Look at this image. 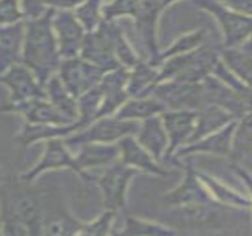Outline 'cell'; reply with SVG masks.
Segmentation results:
<instances>
[{
    "label": "cell",
    "mask_w": 252,
    "mask_h": 236,
    "mask_svg": "<svg viewBox=\"0 0 252 236\" xmlns=\"http://www.w3.org/2000/svg\"><path fill=\"white\" fill-rule=\"evenodd\" d=\"M19 177L0 183V235H41L43 199Z\"/></svg>",
    "instance_id": "cell-1"
},
{
    "label": "cell",
    "mask_w": 252,
    "mask_h": 236,
    "mask_svg": "<svg viewBox=\"0 0 252 236\" xmlns=\"http://www.w3.org/2000/svg\"><path fill=\"white\" fill-rule=\"evenodd\" d=\"M53 12L47 10L43 16L25 20L22 63L43 86L57 73L62 62L52 28Z\"/></svg>",
    "instance_id": "cell-2"
},
{
    "label": "cell",
    "mask_w": 252,
    "mask_h": 236,
    "mask_svg": "<svg viewBox=\"0 0 252 236\" xmlns=\"http://www.w3.org/2000/svg\"><path fill=\"white\" fill-rule=\"evenodd\" d=\"M220 57V49L203 44L192 52L166 59L159 67L157 83L177 80L200 83L211 74V68Z\"/></svg>",
    "instance_id": "cell-3"
},
{
    "label": "cell",
    "mask_w": 252,
    "mask_h": 236,
    "mask_svg": "<svg viewBox=\"0 0 252 236\" xmlns=\"http://www.w3.org/2000/svg\"><path fill=\"white\" fill-rule=\"evenodd\" d=\"M183 178L175 188L164 194L163 202L172 208L188 210L190 214L203 215L212 208H220L214 202L191 163L182 164Z\"/></svg>",
    "instance_id": "cell-4"
},
{
    "label": "cell",
    "mask_w": 252,
    "mask_h": 236,
    "mask_svg": "<svg viewBox=\"0 0 252 236\" xmlns=\"http://www.w3.org/2000/svg\"><path fill=\"white\" fill-rule=\"evenodd\" d=\"M192 2L215 18L223 35V47L238 46L251 39V16L231 10L218 0H192Z\"/></svg>",
    "instance_id": "cell-5"
},
{
    "label": "cell",
    "mask_w": 252,
    "mask_h": 236,
    "mask_svg": "<svg viewBox=\"0 0 252 236\" xmlns=\"http://www.w3.org/2000/svg\"><path fill=\"white\" fill-rule=\"evenodd\" d=\"M139 124L137 122L118 119L115 116L101 117L84 129L67 136L64 138V142L72 152L88 143H118L126 136L136 135Z\"/></svg>",
    "instance_id": "cell-6"
},
{
    "label": "cell",
    "mask_w": 252,
    "mask_h": 236,
    "mask_svg": "<svg viewBox=\"0 0 252 236\" xmlns=\"http://www.w3.org/2000/svg\"><path fill=\"white\" fill-rule=\"evenodd\" d=\"M139 174L137 170L125 166L121 161L103 169L100 175H94V183L100 189L104 209L121 213L126 208L127 193L133 178Z\"/></svg>",
    "instance_id": "cell-7"
},
{
    "label": "cell",
    "mask_w": 252,
    "mask_h": 236,
    "mask_svg": "<svg viewBox=\"0 0 252 236\" xmlns=\"http://www.w3.org/2000/svg\"><path fill=\"white\" fill-rule=\"evenodd\" d=\"M119 29L121 26L117 25L116 22L104 20L98 29L85 34L79 57L97 65L106 72L121 67L113 52V41Z\"/></svg>",
    "instance_id": "cell-8"
},
{
    "label": "cell",
    "mask_w": 252,
    "mask_h": 236,
    "mask_svg": "<svg viewBox=\"0 0 252 236\" xmlns=\"http://www.w3.org/2000/svg\"><path fill=\"white\" fill-rule=\"evenodd\" d=\"M55 170H71L83 180V174L78 168L74 154L65 144L64 138H51L45 141V149L38 162L18 177L25 183L33 184L41 175Z\"/></svg>",
    "instance_id": "cell-9"
},
{
    "label": "cell",
    "mask_w": 252,
    "mask_h": 236,
    "mask_svg": "<svg viewBox=\"0 0 252 236\" xmlns=\"http://www.w3.org/2000/svg\"><path fill=\"white\" fill-rule=\"evenodd\" d=\"M148 96L157 98L166 110H200L205 106L203 82L185 83L167 80L156 84Z\"/></svg>",
    "instance_id": "cell-10"
},
{
    "label": "cell",
    "mask_w": 252,
    "mask_h": 236,
    "mask_svg": "<svg viewBox=\"0 0 252 236\" xmlns=\"http://www.w3.org/2000/svg\"><path fill=\"white\" fill-rule=\"evenodd\" d=\"M105 72L106 71L103 68L78 56L62 59L57 76L67 91L73 97L78 98L86 91L98 86Z\"/></svg>",
    "instance_id": "cell-11"
},
{
    "label": "cell",
    "mask_w": 252,
    "mask_h": 236,
    "mask_svg": "<svg viewBox=\"0 0 252 236\" xmlns=\"http://www.w3.org/2000/svg\"><path fill=\"white\" fill-rule=\"evenodd\" d=\"M237 122L238 119H232L220 129L184 145L173 155L172 160L176 161L178 167H181L182 163L179 160L189 158L193 155H214V156L229 158Z\"/></svg>",
    "instance_id": "cell-12"
},
{
    "label": "cell",
    "mask_w": 252,
    "mask_h": 236,
    "mask_svg": "<svg viewBox=\"0 0 252 236\" xmlns=\"http://www.w3.org/2000/svg\"><path fill=\"white\" fill-rule=\"evenodd\" d=\"M164 10L163 0H139L136 16L133 17L138 34L149 55L148 61L152 64L160 51L158 44V25Z\"/></svg>",
    "instance_id": "cell-13"
},
{
    "label": "cell",
    "mask_w": 252,
    "mask_h": 236,
    "mask_svg": "<svg viewBox=\"0 0 252 236\" xmlns=\"http://www.w3.org/2000/svg\"><path fill=\"white\" fill-rule=\"evenodd\" d=\"M198 110H165L160 117L167 135V152L165 161L172 160L179 149L190 142L196 125Z\"/></svg>",
    "instance_id": "cell-14"
},
{
    "label": "cell",
    "mask_w": 252,
    "mask_h": 236,
    "mask_svg": "<svg viewBox=\"0 0 252 236\" xmlns=\"http://www.w3.org/2000/svg\"><path fill=\"white\" fill-rule=\"evenodd\" d=\"M52 28L62 59L79 56L86 32L78 22L73 11L53 12Z\"/></svg>",
    "instance_id": "cell-15"
},
{
    "label": "cell",
    "mask_w": 252,
    "mask_h": 236,
    "mask_svg": "<svg viewBox=\"0 0 252 236\" xmlns=\"http://www.w3.org/2000/svg\"><path fill=\"white\" fill-rule=\"evenodd\" d=\"M0 112L20 116L28 124L63 125L76 122L63 116L46 98H31L18 103L7 101L0 106Z\"/></svg>",
    "instance_id": "cell-16"
},
{
    "label": "cell",
    "mask_w": 252,
    "mask_h": 236,
    "mask_svg": "<svg viewBox=\"0 0 252 236\" xmlns=\"http://www.w3.org/2000/svg\"><path fill=\"white\" fill-rule=\"evenodd\" d=\"M0 85H4L8 90L7 101L10 103H18L31 98H46L44 86L23 63L0 74Z\"/></svg>",
    "instance_id": "cell-17"
},
{
    "label": "cell",
    "mask_w": 252,
    "mask_h": 236,
    "mask_svg": "<svg viewBox=\"0 0 252 236\" xmlns=\"http://www.w3.org/2000/svg\"><path fill=\"white\" fill-rule=\"evenodd\" d=\"M83 180L94 183V170H103L119 161V146L117 143H88L73 151Z\"/></svg>",
    "instance_id": "cell-18"
},
{
    "label": "cell",
    "mask_w": 252,
    "mask_h": 236,
    "mask_svg": "<svg viewBox=\"0 0 252 236\" xmlns=\"http://www.w3.org/2000/svg\"><path fill=\"white\" fill-rule=\"evenodd\" d=\"M117 144L119 146V161L125 166L137 170L139 174L142 172L155 177L169 176L170 172L138 143L133 135L124 137Z\"/></svg>",
    "instance_id": "cell-19"
},
{
    "label": "cell",
    "mask_w": 252,
    "mask_h": 236,
    "mask_svg": "<svg viewBox=\"0 0 252 236\" xmlns=\"http://www.w3.org/2000/svg\"><path fill=\"white\" fill-rule=\"evenodd\" d=\"M198 176L218 207L235 209V210H250L251 209L250 194L242 193L208 172L198 171Z\"/></svg>",
    "instance_id": "cell-20"
},
{
    "label": "cell",
    "mask_w": 252,
    "mask_h": 236,
    "mask_svg": "<svg viewBox=\"0 0 252 236\" xmlns=\"http://www.w3.org/2000/svg\"><path fill=\"white\" fill-rule=\"evenodd\" d=\"M25 20L0 26V74L22 63Z\"/></svg>",
    "instance_id": "cell-21"
},
{
    "label": "cell",
    "mask_w": 252,
    "mask_h": 236,
    "mask_svg": "<svg viewBox=\"0 0 252 236\" xmlns=\"http://www.w3.org/2000/svg\"><path fill=\"white\" fill-rule=\"evenodd\" d=\"M134 137L138 143L146 149L158 162L161 163L165 161L169 141L160 115L140 122L139 129Z\"/></svg>",
    "instance_id": "cell-22"
},
{
    "label": "cell",
    "mask_w": 252,
    "mask_h": 236,
    "mask_svg": "<svg viewBox=\"0 0 252 236\" xmlns=\"http://www.w3.org/2000/svg\"><path fill=\"white\" fill-rule=\"evenodd\" d=\"M80 130L78 122L70 124H28L24 123L23 128L18 131L16 141L24 148L35 144L39 142H45L51 138H66L72 134Z\"/></svg>",
    "instance_id": "cell-23"
},
{
    "label": "cell",
    "mask_w": 252,
    "mask_h": 236,
    "mask_svg": "<svg viewBox=\"0 0 252 236\" xmlns=\"http://www.w3.org/2000/svg\"><path fill=\"white\" fill-rule=\"evenodd\" d=\"M165 110L166 107L157 98L152 96H142V97L127 98L113 116L123 121L140 123L150 117L161 115Z\"/></svg>",
    "instance_id": "cell-24"
},
{
    "label": "cell",
    "mask_w": 252,
    "mask_h": 236,
    "mask_svg": "<svg viewBox=\"0 0 252 236\" xmlns=\"http://www.w3.org/2000/svg\"><path fill=\"white\" fill-rule=\"evenodd\" d=\"M220 58L227 68H230L238 78L251 85L252 63H251V39L242 45L220 49Z\"/></svg>",
    "instance_id": "cell-25"
},
{
    "label": "cell",
    "mask_w": 252,
    "mask_h": 236,
    "mask_svg": "<svg viewBox=\"0 0 252 236\" xmlns=\"http://www.w3.org/2000/svg\"><path fill=\"white\" fill-rule=\"evenodd\" d=\"M159 67L152 64L148 59H140L139 62L128 70L126 91L130 97L148 96L151 89L157 83Z\"/></svg>",
    "instance_id": "cell-26"
},
{
    "label": "cell",
    "mask_w": 252,
    "mask_h": 236,
    "mask_svg": "<svg viewBox=\"0 0 252 236\" xmlns=\"http://www.w3.org/2000/svg\"><path fill=\"white\" fill-rule=\"evenodd\" d=\"M44 90L45 95H46V100L49 101L63 116L71 119V121H77V98L73 97V96L67 91V89H66L64 84L61 82L59 77L57 76V73L45 83Z\"/></svg>",
    "instance_id": "cell-27"
},
{
    "label": "cell",
    "mask_w": 252,
    "mask_h": 236,
    "mask_svg": "<svg viewBox=\"0 0 252 236\" xmlns=\"http://www.w3.org/2000/svg\"><path fill=\"white\" fill-rule=\"evenodd\" d=\"M229 158L231 163L249 168L245 163L250 164L251 161V112L238 118Z\"/></svg>",
    "instance_id": "cell-28"
},
{
    "label": "cell",
    "mask_w": 252,
    "mask_h": 236,
    "mask_svg": "<svg viewBox=\"0 0 252 236\" xmlns=\"http://www.w3.org/2000/svg\"><path fill=\"white\" fill-rule=\"evenodd\" d=\"M232 119L237 118H233L229 112L224 111L218 106L208 105L202 107L200 110H198L196 125H194L193 134H192L189 143L197 141V139L220 129L221 127H224L225 124H227Z\"/></svg>",
    "instance_id": "cell-29"
},
{
    "label": "cell",
    "mask_w": 252,
    "mask_h": 236,
    "mask_svg": "<svg viewBox=\"0 0 252 236\" xmlns=\"http://www.w3.org/2000/svg\"><path fill=\"white\" fill-rule=\"evenodd\" d=\"M115 234L128 236H172L181 234V232L173 227L156 221L145 220L137 216H127L123 221L121 231H117Z\"/></svg>",
    "instance_id": "cell-30"
},
{
    "label": "cell",
    "mask_w": 252,
    "mask_h": 236,
    "mask_svg": "<svg viewBox=\"0 0 252 236\" xmlns=\"http://www.w3.org/2000/svg\"><path fill=\"white\" fill-rule=\"evenodd\" d=\"M205 38L206 30L203 28H199L197 30H193V31L188 32V34H182L171 45L167 46L166 49H160L154 64L157 65V67H160L161 63L166 61V59L192 52V51L202 46L203 44H205Z\"/></svg>",
    "instance_id": "cell-31"
},
{
    "label": "cell",
    "mask_w": 252,
    "mask_h": 236,
    "mask_svg": "<svg viewBox=\"0 0 252 236\" xmlns=\"http://www.w3.org/2000/svg\"><path fill=\"white\" fill-rule=\"evenodd\" d=\"M101 100H103V94H101L99 85L91 89V90L86 91L85 94H83L77 98V122L79 124L80 130L88 127L89 124H91L92 122L97 119L98 111L101 105Z\"/></svg>",
    "instance_id": "cell-32"
},
{
    "label": "cell",
    "mask_w": 252,
    "mask_h": 236,
    "mask_svg": "<svg viewBox=\"0 0 252 236\" xmlns=\"http://www.w3.org/2000/svg\"><path fill=\"white\" fill-rule=\"evenodd\" d=\"M104 4L105 0H84L82 4L73 10V14L86 34L94 31L104 22Z\"/></svg>",
    "instance_id": "cell-33"
},
{
    "label": "cell",
    "mask_w": 252,
    "mask_h": 236,
    "mask_svg": "<svg viewBox=\"0 0 252 236\" xmlns=\"http://www.w3.org/2000/svg\"><path fill=\"white\" fill-rule=\"evenodd\" d=\"M83 222L68 214H61L52 219L45 220L43 225L44 235H79Z\"/></svg>",
    "instance_id": "cell-34"
},
{
    "label": "cell",
    "mask_w": 252,
    "mask_h": 236,
    "mask_svg": "<svg viewBox=\"0 0 252 236\" xmlns=\"http://www.w3.org/2000/svg\"><path fill=\"white\" fill-rule=\"evenodd\" d=\"M118 214L119 213L117 211L104 209L103 213L94 217V220L89 221V222H83L79 235L104 236L113 234Z\"/></svg>",
    "instance_id": "cell-35"
},
{
    "label": "cell",
    "mask_w": 252,
    "mask_h": 236,
    "mask_svg": "<svg viewBox=\"0 0 252 236\" xmlns=\"http://www.w3.org/2000/svg\"><path fill=\"white\" fill-rule=\"evenodd\" d=\"M214 78L220 80V83H223L225 86L230 88L231 90L238 92L245 97H251V85L244 83L241 78L236 76L230 68H227L223 64V62L220 61V58L218 57L217 61L215 62L214 67L211 68V74Z\"/></svg>",
    "instance_id": "cell-36"
},
{
    "label": "cell",
    "mask_w": 252,
    "mask_h": 236,
    "mask_svg": "<svg viewBox=\"0 0 252 236\" xmlns=\"http://www.w3.org/2000/svg\"><path fill=\"white\" fill-rule=\"evenodd\" d=\"M113 52H115V57L119 65L127 70H130L140 59H143V57L138 55L137 51L131 45L122 28L117 32L115 41H113Z\"/></svg>",
    "instance_id": "cell-37"
},
{
    "label": "cell",
    "mask_w": 252,
    "mask_h": 236,
    "mask_svg": "<svg viewBox=\"0 0 252 236\" xmlns=\"http://www.w3.org/2000/svg\"><path fill=\"white\" fill-rule=\"evenodd\" d=\"M139 5V0H109L103 6V17L106 22H116L121 18L133 19Z\"/></svg>",
    "instance_id": "cell-38"
},
{
    "label": "cell",
    "mask_w": 252,
    "mask_h": 236,
    "mask_svg": "<svg viewBox=\"0 0 252 236\" xmlns=\"http://www.w3.org/2000/svg\"><path fill=\"white\" fill-rule=\"evenodd\" d=\"M25 20L20 0H0V26Z\"/></svg>",
    "instance_id": "cell-39"
},
{
    "label": "cell",
    "mask_w": 252,
    "mask_h": 236,
    "mask_svg": "<svg viewBox=\"0 0 252 236\" xmlns=\"http://www.w3.org/2000/svg\"><path fill=\"white\" fill-rule=\"evenodd\" d=\"M22 7L25 14V20L34 19L46 12L49 8L45 7L44 0H20Z\"/></svg>",
    "instance_id": "cell-40"
},
{
    "label": "cell",
    "mask_w": 252,
    "mask_h": 236,
    "mask_svg": "<svg viewBox=\"0 0 252 236\" xmlns=\"http://www.w3.org/2000/svg\"><path fill=\"white\" fill-rule=\"evenodd\" d=\"M84 0H44L45 7L53 11H73Z\"/></svg>",
    "instance_id": "cell-41"
},
{
    "label": "cell",
    "mask_w": 252,
    "mask_h": 236,
    "mask_svg": "<svg viewBox=\"0 0 252 236\" xmlns=\"http://www.w3.org/2000/svg\"><path fill=\"white\" fill-rule=\"evenodd\" d=\"M224 6L242 14L252 16V0H218Z\"/></svg>",
    "instance_id": "cell-42"
},
{
    "label": "cell",
    "mask_w": 252,
    "mask_h": 236,
    "mask_svg": "<svg viewBox=\"0 0 252 236\" xmlns=\"http://www.w3.org/2000/svg\"><path fill=\"white\" fill-rule=\"evenodd\" d=\"M181 1V0H163V5L165 7V10H166L167 7H170V6H172L173 4H176V2Z\"/></svg>",
    "instance_id": "cell-43"
},
{
    "label": "cell",
    "mask_w": 252,
    "mask_h": 236,
    "mask_svg": "<svg viewBox=\"0 0 252 236\" xmlns=\"http://www.w3.org/2000/svg\"><path fill=\"white\" fill-rule=\"evenodd\" d=\"M107 1H109V0H105V2H107Z\"/></svg>",
    "instance_id": "cell-44"
}]
</instances>
